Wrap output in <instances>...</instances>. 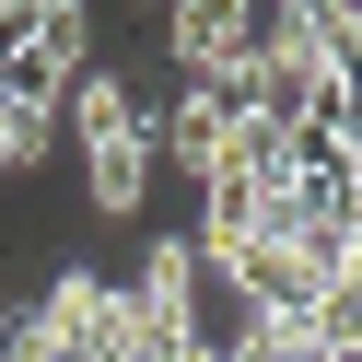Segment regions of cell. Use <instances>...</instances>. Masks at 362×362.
<instances>
[{"mask_svg": "<svg viewBox=\"0 0 362 362\" xmlns=\"http://www.w3.org/2000/svg\"><path fill=\"white\" fill-rule=\"evenodd\" d=\"M71 141H82V175H94V211H141L152 199V117L129 105L117 71H82L71 82Z\"/></svg>", "mask_w": 362, "mask_h": 362, "instance_id": "6da1fadb", "label": "cell"}]
</instances>
